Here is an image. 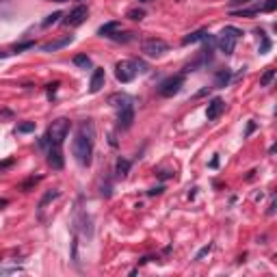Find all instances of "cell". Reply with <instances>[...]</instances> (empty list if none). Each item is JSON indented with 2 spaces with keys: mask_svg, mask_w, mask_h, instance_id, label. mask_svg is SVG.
Segmentation results:
<instances>
[{
  "mask_svg": "<svg viewBox=\"0 0 277 277\" xmlns=\"http://www.w3.org/2000/svg\"><path fill=\"white\" fill-rule=\"evenodd\" d=\"M182 85H184V74L169 76V78L163 80L161 87H158V96H163V98H173L175 93L182 89Z\"/></svg>",
  "mask_w": 277,
  "mask_h": 277,
  "instance_id": "cell-6",
  "label": "cell"
},
{
  "mask_svg": "<svg viewBox=\"0 0 277 277\" xmlns=\"http://www.w3.org/2000/svg\"><path fill=\"white\" fill-rule=\"evenodd\" d=\"M258 11H260V7H253V9H240V11H232V15H236V17H251V15H256Z\"/></svg>",
  "mask_w": 277,
  "mask_h": 277,
  "instance_id": "cell-21",
  "label": "cell"
},
{
  "mask_svg": "<svg viewBox=\"0 0 277 277\" xmlns=\"http://www.w3.org/2000/svg\"><path fill=\"white\" fill-rule=\"evenodd\" d=\"M206 35H208V31H195V33H191V35H186L184 39H182V44L188 46V44H195V41H202Z\"/></svg>",
  "mask_w": 277,
  "mask_h": 277,
  "instance_id": "cell-16",
  "label": "cell"
},
{
  "mask_svg": "<svg viewBox=\"0 0 277 277\" xmlns=\"http://www.w3.org/2000/svg\"><path fill=\"white\" fill-rule=\"evenodd\" d=\"M126 17H130V20H143L145 17V11L143 9H130L126 13Z\"/></svg>",
  "mask_w": 277,
  "mask_h": 277,
  "instance_id": "cell-22",
  "label": "cell"
},
{
  "mask_svg": "<svg viewBox=\"0 0 277 277\" xmlns=\"http://www.w3.org/2000/svg\"><path fill=\"white\" fill-rule=\"evenodd\" d=\"M275 7H277V0H267L260 11H264V13H271V11H275Z\"/></svg>",
  "mask_w": 277,
  "mask_h": 277,
  "instance_id": "cell-25",
  "label": "cell"
},
{
  "mask_svg": "<svg viewBox=\"0 0 277 277\" xmlns=\"http://www.w3.org/2000/svg\"><path fill=\"white\" fill-rule=\"evenodd\" d=\"M17 271H20V269H17V267H13V269H0V273H17Z\"/></svg>",
  "mask_w": 277,
  "mask_h": 277,
  "instance_id": "cell-33",
  "label": "cell"
},
{
  "mask_svg": "<svg viewBox=\"0 0 277 277\" xmlns=\"http://www.w3.org/2000/svg\"><path fill=\"white\" fill-rule=\"evenodd\" d=\"M139 72H145V65L139 61H119L115 65V76L121 85H128V82L134 80V76Z\"/></svg>",
  "mask_w": 277,
  "mask_h": 277,
  "instance_id": "cell-4",
  "label": "cell"
},
{
  "mask_svg": "<svg viewBox=\"0 0 277 277\" xmlns=\"http://www.w3.org/2000/svg\"><path fill=\"white\" fill-rule=\"evenodd\" d=\"M251 0H232V2H229V7H236V4H249Z\"/></svg>",
  "mask_w": 277,
  "mask_h": 277,
  "instance_id": "cell-30",
  "label": "cell"
},
{
  "mask_svg": "<svg viewBox=\"0 0 277 277\" xmlns=\"http://www.w3.org/2000/svg\"><path fill=\"white\" fill-rule=\"evenodd\" d=\"M223 111H225V102H223L221 98H215L208 104V109H206V117H208L210 121H215V119H219V117L223 115Z\"/></svg>",
  "mask_w": 277,
  "mask_h": 277,
  "instance_id": "cell-10",
  "label": "cell"
},
{
  "mask_svg": "<svg viewBox=\"0 0 277 277\" xmlns=\"http://www.w3.org/2000/svg\"><path fill=\"white\" fill-rule=\"evenodd\" d=\"M104 80H106L104 69H102V67H98L96 72L91 74V80H89V91H91V93H98V91L104 87Z\"/></svg>",
  "mask_w": 277,
  "mask_h": 277,
  "instance_id": "cell-12",
  "label": "cell"
},
{
  "mask_svg": "<svg viewBox=\"0 0 277 277\" xmlns=\"http://www.w3.org/2000/svg\"><path fill=\"white\" fill-rule=\"evenodd\" d=\"M72 41H74V35H65V37H61V39H55V41H50V44H44L41 46V52H56V50L69 46Z\"/></svg>",
  "mask_w": 277,
  "mask_h": 277,
  "instance_id": "cell-11",
  "label": "cell"
},
{
  "mask_svg": "<svg viewBox=\"0 0 277 277\" xmlns=\"http://www.w3.org/2000/svg\"><path fill=\"white\" fill-rule=\"evenodd\" d=\"M132 121H134V106L130 100V102H126L123 106L117 109V126H119L121 130H128V128L132 126Z\"/></svg>",
  "mask_w": 277,
  "mask_h": 277,
  "instance_id": "cell-7",
  "label": "cell"
},
{
  "mask_svg": "<svg viewBox=\"0 0 277 277\" xmlns=\"http://www.w3.org/2000/svg\"><path fill=\"white\" fill-rule=\"evenodd\" d=\"M253 130H256V123H253V121H249V123H247V130H245V137H249V134H251Z\"/></svg>",
  "mask_w": 277,
  "mask_h": 277,
  "instance_id": "cell-29",
  "label": "cell"
},
{
  "mask_svg": "<svg viewBox=\"0 0 277 277\" xmlns=\"http://www.w3.org/2000/svg\"><path fill=\"white\" fill-rule=\"evenodd\" d=\"M58 195H61V193H58V191H48L44 197H41V202H39V217H41V212H44L46 204H48V202H52V199H56Z\"/></svg>",
  "mask_w": 277,
  "mask_h": 277,
  "instance_id": "cell-17",
  "label": "cell"
},
{
  "mask_svg": "<svg viewBox=\"0 0 277 277\" xmlns=\"http://www.w3.org/2000/svg\"><path fill=\"white\" fill-rule=\"evenodd\" d=\"M119 22H109V24H104V26H100L98 28V35L100 37H115V33L119 31Z\"/></svg>",
  "mask_w": 277,
  "mask_h": 277,
  "instance_id": "cell-13",
  "label": "cell"
},
{
  "mask_svg": "<svg viewBox=\"0 0 277 277\" xmlns=\"http://www.w3.org/2000/svg\"><path fill=\"white\" fill-rule=\"evenodd\" d=\"M93 145H96V128L87 119L78 126V132L72 141V154L82 167H89L93 158Z\"/></svg>",
  "mask_w": 277,
  "mask_h": 277,
  "instance_id": "cell-1",
  "label": "cell"
},
{
  "mask_svg": "<svg viewBox=\"0 0 277 277\" xmlns=\"http://www.w3.org/2000/svg\"><path fill=\"white\" fill-rule=\"evenodd\" d=\"M69 128H72V123H69V119H65V117H58V119H55L48 126V130H46L44 139L39 141L41 147H61L63 141H65V137L69 134Z\"/></svg>",
  "mask_w": 277,
  "mask_h": 277,
  "instance_id": "cell-2",
  "label": "cell"
},
{
  "mask_svg": "<svg viewBox=\"0 0 277 277\" xmlns=\"http://www.w3.org/2000/svg\"><path fill=\"white\" fill-rule=\"evenodd\" d=\"M130 167H132L130 161H126V158H119V161H117V165H115V175L123 180L128 175V171H130Z\"/></svg>",
  "mask_w": 277,
  "mask_h": 277,
  "instance_id": "cell-14",
  "label": "cell"
},
{
  "mask_svg": "<svg viewBox=\"0 0 277 277\" xmlns=\"http://www.w3.org/2000/svg\"><path fill=\"white\" fill-rule=\"evenodd\" d=\"M158 193H163V186H156V188H150V191H147V195H158Z\"/></svg>",
  "mask_w": 277,
  "mask_h": 277,
  "instance_id": "cell-31",
  "label": "cell"
},
{
  "mask_svg": "<svg viewBox=\"0 0 277 277\" xmlns=\"http://www.w3.org/2000/svg\"><path fill=\"white\" fill-rule=\"evenodd\" d=\"M139 2H152V0H139Z\"/></svg>",
  "mask_w": 277,
  "mask_h": 277,
  "instance_id": "cell-36",
  "label": "cell"
},
{
  "mask_svg": "<svg viewBox=\"0 0 277 277\" xmlns=\"http://www.w3.org/2000/svg\"><path fill=\"white\" fill-rule=\"evenodd\" d=\"M33 130H35L33 121H26V123H20V126H17V132L20 134H26V132H33Z\"/></svg>",
  "mask_w": 277,
  "mask_h": 277,
  "instance_id": "cell-24",
  "label": "cell"
},
{
  "mask_svg": "<svg viewBox=\"0 0 277 277\" xmlns=\"http://www.w3.org/2000/svg\"><path fill=\"white\" fill-rule=\"evenodd\" d=\"M167 50H169V44L161 37H147L143 44H141V52H143L145 56H152V58L163 56Z\"/></svg>",
  "mask_w": 277,
  "mask_h": 277,
  "instance_id": "cell-5",
  "label": "cell"
},
{
  "mask_svg": "<svg viewBox=\"0 0 277 277\" xmlns=\"http://www.w3.org/2000/svg\"><path fill=\"white\" fill-rule=\"evenodd\" d=\"M37 182H39V178H31V180H26V182H24V184H22V191H24V193H26V191H28V188H31L33 184H37Z\"/></svg>",
  "mask_w": 277,
  "mask_h": 277,
  "instance_id": "cell-28",
  "label": "cell"
},
{
  "mask_svg": "<svg viewBox=\"0 0 277 277\" xmlns=\"http://www.w3.org/2000/svg\"><path fill=\"white\" fill-rule=\"evenodd\" d=\"M87 13H89V11H87V7H85V4H78V7H74V9L67 13V17H65V20H63V24H65V26H69V28H74V26H80L82 22L87 20Z\"/></svg>",
  "mask_w": 277,
  "mask_h": 277,
  "instance_id": "cell-8",
  "label": "cell"
},
{
  "mask_svg": "<svg viewBox=\"0 0 277 277\" xmlns=\"http://www.w3.org/2000/svg\"><path fill=\"white\" fill-rule=\"evenodd\" d=\"M11 165H13V161H7V163H0V171H4V169H9Z\"/></svg>",
  "mask_w": 277,
  "mask_h": 277,
  "instance_id": "cell-32",
  "label": "cell"
},
{
  "mask_svg": "<svg viewBox=\"0 0 277 277\" xmlns=\"http://www.w3.org/2000/svg\"><path fill=\"white\" fill-rule=\"evenodd\" d=\"M229 78H232L229 69H219V72L215 74V87H217V89H223V87L229 82Z\"/></svg>",
  "mask_w": 277,
  "mask_h": 277,
  "instance_id": "cell-15",
  "label": "cell"
},
{
  "mask_svg": "<svg viewBox=\"0 0 277 277\" xmlns=\"http://www.w3.org/2000/svg\"><path fill=\"white\" fill-rule=\"evenodd\" d=\"M243 37V31L236 26H225L223 31L219 33V37L215 39V44L219 46V50L223 55H234V48H236L238 39Z\"/></svg>",
  "mask_w": 277,
  "mask_h": 277,
  "instance_id": "cell-3",
  "label": "cell"
},
{
  "mask_svg": "<svg viewBox=\"0 0 277 277\" xmlns=\"http://www.w3.org/2000/svg\"><path fill=\"white\" fill-rule=\"evenodd\" d=\"M46 161H48V165L52 169H63V152H61V147L50 145L48 152H46Z\"/></svg>",
  "mask_w": 277,
  "mask_h": 277,
  "instance_id": "cell-9",
  "label": "cell"
},
{
  "mask_svg": "<svg viewBox=\"0 0 277 277\" xmlns=\"http://www.w3.org/2000/svg\"><path fill=\"white\" fill-rule=\"evenodd\" d=\"M52 2H67V0H52Z\"/></svg>",
  "mask_w": 277,
  "mask_h": 277,
  "instance_id": "cell-35",
  "label": "cell"
},
{
  "mask_svg": "<svg viewBox=\"0 0 277 277\" xmlns=\"http://www.w3.org/2000/svg\"><path fill=\"white\" fill-rule=\"evenodd\" d=\"M58 17H61V13L56 11V13H52V15L46 17V20H44V24H41V26H44V28H48V26H52V24H56V22H58Z\"/></svg>",
  "mask_w": 277,
  "mask_h": 277,
  "instance_id": "cell-23",
  "label": "cell"
},
{
  "mask_svg": "<svg viewBox=\"0 0 277 277\" xmlns=\"http://www.w3.org/2000/svg\"><path fill=\"white\" fill-rule=\"evenodd\" d=\"M7 55H11V52H2V50H0V58H2V56H7Z\"/></svg>",
  "mask_w": 277,
  "mask_h": 277,
  "instance_id": "cell-34",
  "label": "cell"
},
{
  "mask_svg": "<svg viewBox=\"0 0 277 277\" xmlns=\"http://www.w3.org/2000/svg\"><path fill=\"white\" fill-rule=\"evenodd\" d=\"M210 251H212V245H206L204 249H199V253H197V256H195V260H202V258H204V256H208Z\"/></svg>",
  "mask_w": 277,
  "mask_h": 277,
  "instance_id": "cell-27",
  "label": "cell"
},
{
  "mask_svg": "<svg viewBox=\"0 0 277 277\" xmlns=\"http://www.w3.org/2000/svg\"><path fill=\"white\" fill-rule=\"evenodd\" d=\"M74 65L87 69V67H91V58L87 56V55H78V56H74Z\"/></svg>",
  "mask_w": 277,
  "mask_h": 277,
  "instance_id": "cell-19",
  "label": "cell"
},
{
  "mask_svg": "<svg viewBox=\"0 0 277 277\" xmlns=\"http://www.w3.org/2000/svg\"><path fill=\"white\" fill-rule=\"evenodd\" d=\"M273 78H275V69L273 67H267V72L260 76V87H269L271 82H273Z\"/></svg>",
  "mask_w": 277,
  "mask_h": 277,
  "instance_id": "cell-18",
  "label": "cell"
},
{
  "mask_svg": "<svg viewBox=\"0 0 277 277\" xmlns=\"http://www.w3.org/2000/svg\"><path fill=\"white\" fill-rule=\"evenodd\" d=\"M33 46H35V41H26V44L13 46V50H11V52H22V50H28V48H33Z\"/></svg>",
  "mask_w": 277,
  "mask_h": 277,
  "instance_id": "cell-26",
  "label": "cell"
},
{
  "mask_svg": "<svg viewBox=\"0 0 277 277\" xmlns=\"http://www.w3.org/2000/svg\"><path fill=\"white\" fill-rule=\"evenodd\" d=\"M258 35H260V55H267V52L271 50V39L267 37V35H264V31H258Z\"/></svg>",
  "mask_w": 277,
  "mask_h": 277,
  "instance_id": "cell-20",
  "label": "cell"
}]
</instances>
